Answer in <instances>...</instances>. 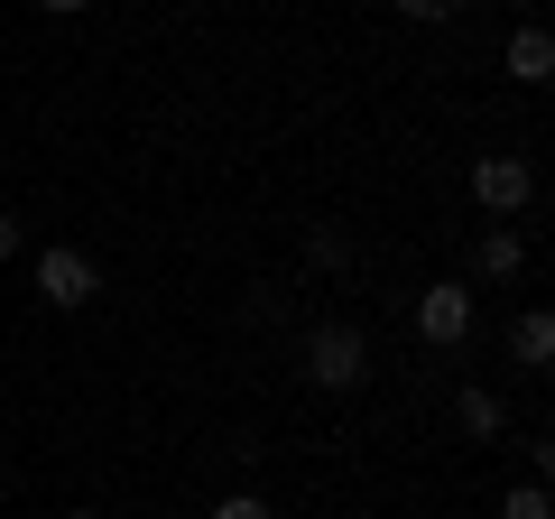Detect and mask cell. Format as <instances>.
I'll return each mask as SVG.
<instances>
[{
    "instance_id": "obj_10",
    "label": "cell",
    "mask_w": 555,
    "mask_h": 519,
    "mask_svg": "<svg viewBox=\"0 0 555 519\" xmlns=\"http://www.w3.org/2000/svg\"><path fill=\"white\" fill-rule=\"evenodd\" d=\"M306 251H315V269H352V241H343V232H315Z\"/></svg>"
},
{
    "instance_id": "obj_1",
    "label": "cell",
    "mask_w": 555,
    "mask_h": 519,
    "mask_svg": "<svg viewBox=\"0 0 555 519\" xmlns=\"http://www.w3.org/2000/svg\"><path fill=\"white\" fill-rule=\"evenodd\" d=\"M306 380L315 390H361L371 380V334L361 325H315L306 334Z\"/></svg>"
},
{
    "instance_id": "obj_12",
    "label": "cell",
    "mask_w": 555,
    "mask_h": 519,
    "mask_svg": "<svg viewBox=\"0 0 555 519\" xmlns=\"http://www.w3.org/2000/svg\"><path fill=\"white\" fill-rule=\"evenodd\" d=\"M214 519H278V510L259 492H232V501H214Z\"/></svg>"
},
{
    "instance_id": "obj_11",
    "label": "cell",
    "mask_w": 555,
    "mask_h": 519,
    "mask_svg": "<svg viewBox=\"0 0 555 519\" xmlns=\"http://www.w3.org/2000/svg\"><path fill=\"white\" fill-rule=\"evenodd\" d=\"M500 519H546V492H537V482H518V492L500 501Z\"/></svg>"
},
{
    "instance_id": "obj_2",
    "label": "cell",
    "mask_w": 555,
    "mask_h": 519,
    "mask_svg": "<svg viewBox=\"0 0 555 519\" xmlns=\"http://www.w3.org/2000/svg\"><path fill=\"white\" fill-rule=\"evenodd\" d=\"M38 298L75 316V306H93V298H102V269L75 251V241H47V251H38Z\"/></svg>"
},
{
    "instance_id": "obj_7",
    "label": "cell",
    "mask_w": 555,
    "mask_h": 519,
    "mask_svg": "<svg viewBox=\"0 0 555 519\" xmlns=\"http://www.w3.org/2000/svg\"><path fill=\"white\" fill-rule=\"evenodd\" d=\"M509 353L528 362V371H546V362H555V325H546V316H518V334H509Z\"/></svg>"
},
{
    "instance_id": "obj_14",
    "label": "cell",
    "mask_w": 555,
    "mask_h": 519,
    "mask_svg": "<svg viewBox=\"0 0 555 519\" xmlns=\"http://www.w3.org/2000/svg\"><path fill=\"white\" fill-rule=\"evenodd\" d=\"M47 10H56V20H75V10H93V0H47Z\"/></svg>"
},
{
    "instance_id": "obj_4",
    "label": "cell",
    "mask_w": 555,
    "mask_h": 519,
    "mask_svg": "<svg viewBox=\"0 0 555 519\" xmlns=\"http://www.w3.org/2000/svg\"><path fill=\"white\" fill-rule=\"evenodd\" d=\"M416 334H426V343H463V334H473V288L436 279L426 298H416Z\"/></svg>"
},
{
    "instance_id": "obj_13",
    "label": "cell",
    "mask_w": 555,
    "mask_h": 519,
    "mask_svg": "<svg viewBox=\"0 0 555 519\" xmlns=\"http://www.w3.org/2000/svg\"><path fill=\"white\" fill-rule=\"evenodd\" d=\"M10 251H20V223H10V214H0V260H10Z\"/></svg>"
},
{
    "instance_id": "obj_8",
    "label": "cell",
    "mask_w": 555,
    "mask_h": 519,
    "mask_svg": "<svg viewBox=\"0 0 555 519\" xmlns=\"http://www.w3.org/2000/svg\"><path fill=\"white\" fill-rule=\"evenodd\" d=\"M454 418H463V436H500V400H491V390H463Z\"/></svg>"
},
{
    "instance_id": "obj_15",
    "label": "cell",
    "mask_w": 555,
    "mask_h": 519,
    "mask_svg": "<svg viewBox=\"0 0 555 519\" xmlns=\"http://www.w3.org/2000/svg\"><path fill=\"white\" fill-rule=\"evenodd\" d=\"M65 519H93V510H65Z\"/></svg>"
},
{
    "instance_id": "obj_5",
    "label": "cell",
    "mask_w": 555,
    "mask_h": 519,
    "mask_svg": "<svg viewBox=\"0 0 555 519\" xmlns=\"http://www.w3.org/2000/svg\"><path fill=\"white\" fill-rule=\"evenodd\" d=\"M509 75L518 84H546L555 75V38H546V28H518V38H509Z\"/></svg>"
},
{
    "instance_id": "obj_6",
    "label": "cell",
    "mask_w": 555,
    "mask_h": 519,
    "mask_svg": "<svg viewBox=\"0 0 555 519\" xmlns=\"http://www.w3.org/2000/svg\"><path fill=\"white\" fill-rule=\"evenodd\" d=\"M518 269H528V241H518L509 223H500V232H481V279H518Z\"/></svg>"
},
{
    "instance_id": "obj_3",
    "label": "cell",
    "mask_w": 555,
    "mask_h": 519,
    "mask_svg": "<svg viewBox=\"0 0 555 519\" xmlns=\"http://www.w3.org/2000/svg\"><path fill=\"white\" fill-rule=\"evenodd\" d=\"M473 195H481V204H491V214H500V223H509V214H518V204H528V195H537V167H528V159H509V149H491V159H481V167H473Z\"/></svg>"
},
{
    "instance_id": "obj_9",
    "label": "cell",
    "mask_w": 555,
    "mask_h": 519,
    "mask_svg": "<svg viewBox=\"0 0 555 519\" xmlns=\"http://www.w3.org/2000/svg\"><path fill=\"white\" fill-rule=\"evenodd\" d=\"M454 10H463V0H398V20H416V28H444Z\"/></svg>"
}]
</instances>
